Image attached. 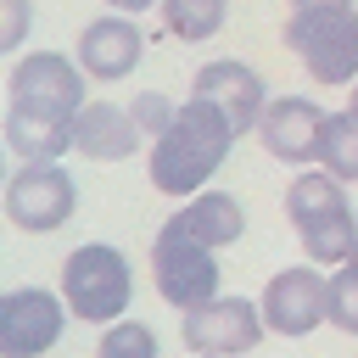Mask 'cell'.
<instances>
[{
    "label": "cell",
    "mask_w": 358,
    "mask_h": 358,
    "mask_svg": "<svg viewBox=\"0 0 358 358\" xmlns=\"http://www.w3.org/2000/svg\"><path fill=\"white\" fill-rule=\"evenodd\" d=\"M313 6H358V0H291V11H313Z\"/></svg>",
    "instance_id": "cb8c5ba5"
},
{
    "label": "cell",
    "mask_w": 358,
    "mask_h": 358,
    "mask_svg": "<svg viewBox=\"0 0 358 358\" xmlns=\"http://www.w3.org/2000/svg\"><path fill=\"white\" fill-rule=\"evenodd\" d=\"M84 101H90V73L67 50H28V56H17L11 78H6V106L11 112L73 123V112Z\"/></svg>",
    "instance_id": "5b68a950"
},
{
    "label": "cell",
    "mask_w": 358,
    "mask_h": 358,
    "mask_svg": "<svg viewBox=\"0 0 358 358\" xmlns=\"http://www.w3.org/2000/svg\"><path fill=\"white\" fill-rule=\"evenodd\" d=\"M95 358H162L157 352V330L145 324V319H112V324H101V347H95Z\"/></svg>",
    "instance_id": "d6986e66"
},
{
    "label": "cell",
    "mask_w": 358,
    "mask_h": 358,
    "mask_svg": "<svg viewBox=\"0 0 358 358\" xmlns=\"http://www.w3.org/2000/svg\"><path fill=\"white\" fill-rule=\"evenodd\" d=\"M140 145H145V134L134 129L129 106H117V101H84L73 112V151L84 162H129Z\"/></svg>",
    "instance_id": "5bb4252c"
},
{
    "label": "cell",
    "mask_w": 358,
    "mask_h": 358,
    "mask_svg": "<svg viewBox=\"0 0 358 358\" xmlns=\"http://www.w3.org/2000/svg\"><path fill=\"white\" fill-rule=\"evenodd\" d=\"M190 358H213V352H190Z\"/></svg>",
    "instance_id": "83f0119b"
},
{
    "label": "cell",
    "mask_w": 358,
    "mask_h": 358,
    "mask_svg": "<svg viewBox=\"0 0 358 358\" xmlns=\"http://www.w3.org/2000/svg\"><path fill=\"white\" fill-rule=\"evenodd\" d=\"M173 112H179V101H173L168 90H140V95L129 101V117H134V129L145 134V145L173 123Z\"/></svg>",
    "instance_id": "ffe728a7"
},
{
    "label": "cell",
    "mask_w": 358,
    "mask_h": 358,
    "mask_svg": "<svg viewBox=\"0 0 358 358\" xmlns=\"http://www.w3.org/2000/svg\"><path fill=\"white\" fill-rule=\"evenodd\" d=\"M0 213L22 229V235H50L78 213V179L62 168V157L50 162H22L17 173H6V196Z\"/></svg>",
    "instance_id": "8992f818"
},
{
    "label": "cell",
    "mask_w": 358,
    "mask_h": 358,
    "mask_svg": "<svg viewBox=\"0 0 358 358\" xmlns=\"http://www.w3.org/2000/svg\"><path fill=\"white\" fill-rule=\"evenodd\" d=\"M73 56H78V67H84L95 84H117V78H129V73L140 67L145 34H140V22H134L129 11H106V17H95V22L78 28Z\"/></svg>",
    "instance_id": "7c38bea8"
},
{
    "label": "cell",
    "mask_w": 358,
    "mask_h": 358,
    "mask_svg": "<svg viewBox=\"0 0 358 358\" xmlns=\"http://www.w3.org/2000/svg\"><path fill=\"white\" fill-rule=\"evenodd\" d=\"M285 218L302 241V257L319 268H336L352 246H358V213L347 201V185L336 173H324L319 162L296 168L285 185Z\"/></svg>",
    "instance_id": "7a4b0ae2"
},
{
    "label": "cell",
    "mask_w": 358,
    "mask_h": 358,
    "mask_svg": "<svg viewBox=\"0 0 358 358\" xmlns=\"http://www.w3.org/2000/svg\"><path fill=\"white\" fill-rule=\"evenodd\" d=\"M190 95L218 101V106H224V117L235 123V134H252V129H257V117H263V106H268V84H263V73H257L252 62H241V56H218V62L196 67Z\"/></svg>",
    "instance_id": "4fadbf2b"
},
{
    "label": "cell",
    "mask_w": 358,
    "mask_h": 358,
    "mask_svg": "<svg viewBox=\"0 0 358 358\" xmlns=\"http://www.w3.org/2000/svg\"><path fill=\"white\" fill-rule=\"evenodd\" d=\"M6 173H11V168H6V140H0V196H6Z\"/></svg>",
    "instance_id": "d4e9b609"
},
{
    "label": "cell",
    "mask_w": 358,
    "mask_h": 358,
    "mask_svg": "<svg viewBox=\"0 0 358 358\" xmlns=\"http://www.w3.org/2000/svg\"><path fill=\"white\" fill-rule=\"evenodd\" d=\"M257 308H263V324H268L274 336L302 341V336H313L319 324H330V274H324L319 263H291V268L268 274Z\"/></svg>",
    "instance_id": "ba28073f"
},
{
    "label": "cell",
    "mask_w": 358,
    "mask_h": 358,
    "mask_svg": "<svg viewBox=\"0 0 358 358\" xmlns=\"http://www.w3.org/2000/svg\"><path fill=\"white\" fill-rule=\"evenodd\" d=\"M157 6H162V28L185 45H201L229 22V0H157Z\"/></svg>",
    "instance_id": "ac0fdd59"
},
{
    "label": "cell",
    "mask_w": 358,
    "mask_h": 358,
    "mask_svg": "<svg viewBox=\"0 0 358 358\" xmlns=\"http://www.w3.org/2000/svg\"><path fill=\"white\" fill-rule=\"evenodd\" d=\"M157 0H106V11H129V17H140V11H151Z\"/></svg>",
    "instance_id": "603a6c76"
},
{
    "label": "cell",
    "mask_w": 358,
    "mask_h": 358,
    "mask_svg": "<svg viewBox=\"0 0 358 358\" xmlns=\"http://www.w3.org/2000/svg\"><path fill=\"white\" fill-rule=\"evenodd\" d=\"M34 34V0H0V56L22 50Z\"/></svg>",
    "instance_id": "7402d4cb"
},
{
    "label": "cell",
    "mask_w": 358,
    "mask_h": 358,
    "mask_svg": "<svg viewBox=\"0 0 358 358\" xmlns=\"http://www.w3.org/2000/svg\"><path fill=\"white\" fill-rule=\"evenodd\" d=\"M347 106H352V112H358V78H352V90H347Z\"/></svg>",
    "instance_id": "4316f807"
},
{
    "label": "cell",
    "mask_w": 358,
    "mask_h": 358,
    "mask_svg": "<svg viewBox=\"0 0 358 358\" xmlns=\"http://www.w3.org/2000/svg\"><path fill=\"white\" fill-rule=\"evenodd\" d=\"M151 280H157V296L185 313V308L218 296L224 268H218V252H213V246L190 241V235L168 218V224L157 229V241H151Z\"/></svg>",
    "instance_id": "52a82bcc"
},
{
    "label": "cell",
    "mask_w": 358,
    "mask_h": 358,
    "mask_svg": "<svg viewBox=\"0 0 358 358\" xmlns=\"http://www.w3.org/2000/svg\"><path fill=\"white\" fill-rule=\"evenodd\" d=\"M280 45L308 67L313 84L341 90L358 78V6H313L291 11L280 28Z\"/></svg>",
    "instance_id": "3957f363"
},
{
    "label": "cell",
    "mask_w": 358,
    "mask_h": 358,
    "mask_svg": "<svg viewBox=\"0 0 358 358\" xmlns=\"http://www.w3.org/2000/svg\"><path fill=\"white\" fill-rule=\"evenodd\" d=\"M330 324L341 336H358V274L347 263L330 268Z\"/></svg>",
    "instance_id": "44dd1931"
},
{
    "label": "cell",
    "mask_w": 358,
    "mask_h": 358,
    "mask_svg": "<svg viewBox=\"0 0 358 358\" xmlns=\"http://www.w3.org/2000/svg\"><path fill=\"white\" fill-rule=\"evenodd\" d=\"M319 168L336 173L341 185H358V112L341 106L324 117V134H319Z\"/></svg>",
    "instance_id": "e0dca14e"
},
{
    "label": "cell",
    "mask_w": 358,
    "mask_h": 358,
    "mask_svg": "<svg viewBox=\"0 0 358 358\" xmlns=\"http://www.w3.org/2000/svg\"><path fill=\"white\" fill-rule=\"evenodd\" d=\"M235 140H241V134H235V123L224 117L218 101H207V95L179 101L173 123L151 140V157H145L151 190H162V196H173V201L196 196V190L224 168V157L235 151Z\"/></svg>",
    "instance_id": "6da1fadb"
},
{
    "label": "cell",
    "mask_w": 358,
    "mask_h": 358,
    "mask_svg": "<svg viewBox=\"0 0 358 358\" xmlns=\"http://www.w3.org/2000/svg\"><path fill=\"white\" fill-rule=\"evenodd\" d=\"M341 263H347V268H352V274H358V246H352V252H347V257H341Z\"/></svg>",
    "instance_id": "484cf974"
},
{
    "label": "cell",
    "mask_w": 358,
    "mask_h": 358,
    "mask_svg": "<svg viewBox=\"0 0 358 358\" xmlns=\"http://www.w3.org/2000/svg\"><path fill=\"white\" fill-rule=\"evenodd\" d=\"M324 106L313 101V95H268V106H263V117H257V145L274 157V162H285V168H308V162H319V134H324Z\"/></svg>",
    "instance_id": "8fae6325"
},
{
    "label": "cell",
    "mask_w": 358,
    "mask_h": 358,
    "mask_svg": "<svg viewBox=\"0 0 358 358\" xmlns=\"http://www.w3.org/2000/svg\"><path fill=\"white\" fill-rule=\"evenodd\" d=\"M62 302L84 324H112L134 302V268L112 241H84L62 263Z\"/></svg>",
    "instance_id": "277c9868"
},
{
    "label": "cell",
    "mask_w": 358,
    "mask_h": 358,
    "mask_svg": "<svg viewBox=\"0 0 358 358\" xmlns=\"http://www.w3.org/2000/svg\"><path fill=\"white\" fill-rule=\"evenodd\" d=\"M67 302L62 291L45 285H11L0 291V358H45L62 330H67Z\"/></svg>",
    "instance_id": "30bf717a"
},
{
    "label": "cell",
    "mask_w": 358,
    "mask_h": 358,
    "mask_svg": "<svg viewBox=\"0 0 358 358\" xmlns=\"http://www.w3.org/2000/svg\"><path fill=\"white\" fill-rule=\"evenodd\" d=\"M179 336H185V347H190V352L241 358V352H252V347L268 336V324H263V308H257L252 296H229V291H218V296H207V302L185 308Z\"/></svg>",
    "instance_id": "9c48e42d"
},
{
    "label": "cell",
    "mask_w": 358,
    "mask_h": 358,
    "mask_svg": "<svg viewBox=\"0 0 358 358\" xmlns=\"http://www.w3.org/2000/svg\"><path fill=\"white\" fill-rule=\"evenodd\" d=\"M0 140H6V151H17L22 162H50V157H67V151H73V123L34 117V112H11V106H6Z\"/></svg>",
    "instance_id": "2e32d148"
},
{
    "label": "cell",
    "mask_w": 358,
    "mask_h": 358,
    "mask_svg": "<svg viewBox=\"0 0 358 358\" xmlns=\"http://www.w3.org/2000/svg\"><path fill=\"white\" fill-rule=\"evenodd\" d=\"M173 224L190 235V241H201V246H235L241 235H246V207L229 196V190H213V185H201L196 196H185L179 201V213H173Z\"/></svg>",
    "instance_id": "9a60e30c"
}]
</instances>
